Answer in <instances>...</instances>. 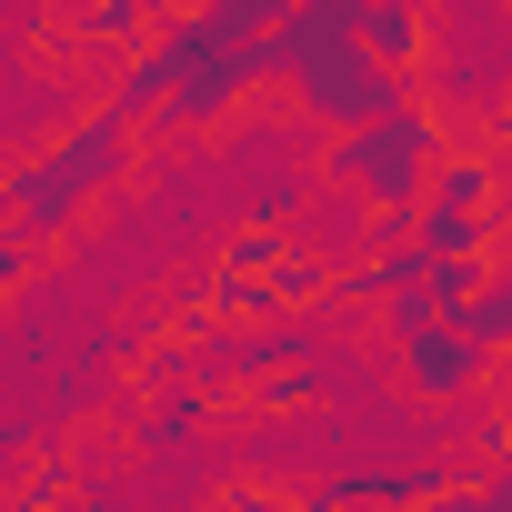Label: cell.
I'll list each match as a JSON object with an SVG mask.
<instances>
[{
    "label": "cell",
    "mask_w": 512,
    "mask_h": 512,
    "mask_svg": "<svg viewBox=\"0 0 512 512\" xmlns=\"http://www.w3.org/2000/svg\"><path fill=\"white\" fill-rule=\"evenodd\" d=\"M272 81H282V71H272V41H262V31H231L211 0H201V11H171V21H161L151 51L121 61L111 101H121L131 121H161V131H221L251 91H272Z\"/></svg>",
    "instance_id": "obj_1"
},
{
    "label": "cell",
    "mask_w": 512,
    "mask_h": 512,
    "mask_svg": "<svg viewBox=\"0 0 512 512\" xmlns=\"http://www.w3.org/2000/svg\"><path fill=\"white\" fill-rule=\"evenodd\" d=\"M131 171H141V121H131L121 101H81L51 141H31V151L11 161L0 211H11V231H31V241H61V231L91 221Z\"/></svg>",
    "instance_id": "obj_2"
},
{
    "label": "cell",
    "mask_w": 512,
    "mask_h": 512,
    "mask_svg": "<svg viewBox=\"0 0 512 512\" xmlns=\"http://www.w3.org/2000/svg\"><path fill=\"white\" fill-rule=\"evenodd\" d=\"M272 71H282L292 111H302L312 131H332V141L412 101V81L382 71L372 41H362V0H302V11L272 31Z\"/></svg>",
    "instance_id": "obj_3"
},
{
    "label": "cell",
    "mask_w": 512,
    "mask_h": 512,
    "mask_svg": "<svg viewBox=\"0 0 512 512\" xmlns=\"http://www.w3.org/2000/svg\"><path fill=\"white\" fill-rule=\"evenodd\" d=\"M442 161H452V121H442L422 91H412L402 111H382V121H362V131L322 141V181H332V191H352V201H362V211H382V221H412V211L432 201Z\"/></svg>",
    "instance_id": "obj_4"
},
{
    "label": "cell",
    "mask_w": 512,
    "mask_h": 512,
    "mask_svg": "<svg viewBox=\"0 0 512 512\" xmlns=\"http://www.w3.org/2000/svg\"><path fill=\"white\" fill-rule=\"evenodd\" d=\"M402 352V392L412 402H482L492 392V352L462 332V322H432V332H412V342H392Z\"/></svg>",
    "instance_id": "obj_5"
},
{
    "label": "cell",
    "mask_w": 512,
    "mask_h": 512,
    "mask_svg": "<svg viewBox=\"0 0 512 512\" xmlns=\"http://www.w3.org/2000/svg\"><path fill=\"white\" fill-rule=\"evenodd\" d=\"M362 41H372L382 71H402V81L422 91V71H432V51H442V21H432V0H362Z\"/></svg>",
    "instance_id": "obj_6"
},
{
    "label": "cell",
    "mask_w": 512,
    "mask_h": 512,
    "mask_svg": "<svg viewBox=\"0 0 512 512\" xmlns=\"http://www.w3.org/2000/svg\"><path fill=\"white\" fill-rule=\"evenodd\" d=\"M412 241L432 251V262H492V251H502V221H472V211L422 201V211H412Z\"/></svg>",
    "instance_id": "obj_7"
},
{
    "label": "cell",
    "mask_w": 512,
    "mask_h": 512,
    "mask_svg": "<svg viewBox=\"0 0 512 512\" xmlns=\"http://www.w3.org/2000/svg\"><path fill=\"white\" fill-rule=\"evenodd\" d=\"M432 201H442V211H472V221H502V171H492V151H452L442 181H432Z\"/></svg>",
    "instance_id": "obj_8"
},
{
    "label": "cell",
    "mask_w": 512,
    "mask_h": 512,
    "mask_svg": "<svg viewBox=\"0 0 512 512\" xmlns=\"http://www.w3.org/2000/svg\"><path fill=\"white\" fill-rule=\"evenodd\" d=\"M452 322H462V332L502 362V352H512V262H482V282H472V302H462Z\"/></svg>",
    "instance_id": "obj_9"
},
{
    "label": "cell",
    "mask_w": 512,
    "mask_h": 512,
    "mask_svg": "<svg viewBox=\"0 0 512 512\" xmlns=\"http://www.w3.org/2000/svg\"><path fill=\"white\" fill-rule=\"evenodd\" d=\"M201 432V392H191V372L181 382H161V402H151V442H191Z\"/></svg>",
    "instance_id": "obj_10"
},
{
    "label": "cell",
    "mask_w": 512,
    "mask_h": 512,
    "mask_svg": "<svg viewBox=\"0 0 512 512\" xmlns=\"http://www.w3.org/2000/svg\"><path fill=\"white\" fill-rule=\"evenodd\" d=\"M211 11H221L231 31H262V41H272V31H282V21L302 11V0H211Z\"/></svg>",
    "instance_id": "obj_11"
},
{
    "label": "cell",
    "mask_w": 512,
    "mask_h": 512,
    "mask_svg": "<svg viewBox=\"0 0 512 512\" xmlns=\"http://www.w3.org/2000/svg\"><path fill=\"white\" fill-rule=\"evenodd\" d=\"M221 512H302V492H272V482H231Z\"/></svg>",
    "instance_id": "obj_12"
},
{
    "label": "cell",
    "mask_w": 512,
    "mask_h": 512,
    "mask_svg": "<svg viewBox=\"0 0 512 512\" xmlns=\"http://www.w3.org/2000/svg\"><path fill=\"white\" fill-rule=\"evenodd\" d=\"M262 402H272V412H292V402H322V372H312V362H292L282 382H262Z\"/></svg>",
    "instance_id": "obj_13"
},
{
    "label": "cell",
    "mask_w": 512,
    "mask_h": 512,
    "mask_svg": "<svg viewBox=\"0 0 512 512\" xmlns=\"http://www.w3.org/2000/svg\"><path fill=\"white\" fill-rule=\"evenodd\" d=\"M482 512H512V462H482Z\"/></svg>",
    "instance_id": "obj_14"
},
{
    "label": "cell",
    "mask_w": 512,
    "mask_h": 512,
    "mask_svg": "<svg viewBox=\"0 0 512 512\" xmlns=\"http://www.w3.org/2000/svg\"><path fill=\"white\" fill-rule=\"evenodd\" d=\"M412 512H482V482H452V492H432V502H412Z\"/></svg>",
    "instance_id": "obj_15"
},
{
    "label": "cell",
    "mask_w": 512,
    "mask_h": 512,
    "mask_svg": "<svg viewBox=\"0 0 512 512\" xmlns=\"http://www.w3.org/2000/svg\"><path fill=\"white\" fill-rule=\"evenodd\" d=\"M502 131H512V121H502Z\"/></svg>",
    "instance_id": "obj_16"
}]
</instances>
